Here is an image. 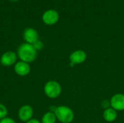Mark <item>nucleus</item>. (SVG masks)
<instances>
[{
	"instance_id": "nucleus-1",
	"label": "nucleus",
	"mask_w": 124,
	"mask_h": 123,
	"mask_svg": "<svg viewBox=\"0 0 124 123\" xmlns=\"http://www.w3.org/2000/svg\"><path fill=\"white\" fill-rule=\"evenodd\" d=\"M17 55L20 61L29 64L36 60L37 57V51L32 44L24 43L18 47Z\"/></svg>"
},
{
	"instance_id": "nucleus-2",
	"label": "nucleus",
	"mask_w": 124,
	"mask_h": 123,
	"mask_svg": "<svg viewBox=\"0 0 124 123\" xmlns=\"http://www.w3.org/2000/svg\"><path fill=\"white\" fill-rule=\"evenodd\" d=\"M51 112L54 113L57 120L61 123H71L74 120V112L69 107L60 105L54 107V109Z\"/></svg>"
},
{
	"instance_id": "nucleus-3",
	"label": "nucleus",
	"mask_w": 124,
	"mask_h": 123,
	"mask_svg": "<svg viewBox=\"0 0 124 123\" xmlns=\"http://www.w3.org/2000/svg\"><path fill=\"white\" fill-rule=\"evenodd\" d=\"M44 91L45 95L49 99H56L62 93L61 85L56 80H49L46 83Z\"/></svg>"
},
{
	"instance_id": "nucleus-4",
	"label": "nucleus",
	"mask_w": 124,
	"mask_h": 123,
	"mask_svg": "<svg viewBox=\"0 0 124 123\" xmlns=\"http://www.w3.org/2000/svg\"><path fill=\"white\" fill-rule=\"evenodd\" d=\"M87 58V54L86 51L81 49H78L73 51L69 56L70 65V66H74L76 65H81L84 63Z\"/></svg>"
},
{
	"instance_id": "nucleus-5",
	"label": "nucleus",
	"mask_w": 124,
	"mask_h": 123,
	"mask_svg": "<svg viewBox=\"0 0 124 123\" xmlns=\"http://www.w3.org/2000/svg\"><path fill=\"white\" fill-rule=\"evenodd\" d=\"M110 107L116 110L117 112H121L124 110V94L121 93L114 94L110 99Z\"/></svg>"
},
{
	"instance_id": "nucleus-6",
	"label": "nucleus",
	"mask_w": 124,
	"mask_h": 123,
	"mask_svg": "<svg viewBox=\"0 0 124 123\" xmlns=\"http://www.w3.org/2000/svg\"><path fill=\"white\" fill-rule=\"evenodd\" d=\"M59 18V13L54 9H49L46 11L42 15L43 22L48 25H52L56 24L58 22Z\"/></svg>"
},
{
	"instance_id": "nucleus-7",
	"label": "nucleus",
	"mask_w": 124,
	"mask_h": 123,
	"mask_svg": "<svg viewBox=\"0 0 124 123\" xmlns=\"http://www.w3.org/2000/svg\"><path fill=\"white\" fill-rule=\"evenodd\" d=\"M17 59V55L15 52L12 51H8L1 55L0 58V62L4 67H10L16 64Z\"/></svg>"
},
{
	"instance_id": "nucleus-8",
	"label": "nucleus",
	"mask_w": 124,
	"mask_h": 123,
	"mask_svg": "<svg viewBox=\"0 0 124 123\" xmlns=\"http://www.w3.org/2000/svg\"><path fill=\"white\" fill-rule=\"evenodd\" d=\"M33 115V109L30 105H23L18 111L19 119L23 122H28L31 120Z\"/></svg>"
},
{
	"instance_id": "nucleus-9",
	"label": "nucleus",
	"mask_w": 124,
	"mask_h": 123,
	"mask_svg": "<svg viewBox=\"0 0 124 123\" xmlns=\"http://www.w3.org/2000/svg\"><path fill=\"white\" fill-rule=\"evenodd\" d=\"M24 40L26 41V43H30V44H33L39 40V33L38 32L31 28H25V30L23 31V34Z\"/></svg>"
},
{
	"instance_id": "nucleus-10",
	"label": "nucleus",
	"mask_w": 124,
	"mask_h": 123,
	"mask_svg": "<svg viewBox=\"0 0 124 123\" xmlns=\"http://www.w3.org/2000/svg\"><path fill=\"white\" fill-rule=\"evenodd\" d=\"M14 70L17 75L20 76H26L31 72V67L28 63L20 61L16 62L14 66Z\"/></svg>"
},
{
	"instance_id": "nucleus-11",
	"label": "nucleus",
	"mask_w": 124,
	"mask_h": 123,
	"mask_svg": "<svg viewBox=\"0 0 124 123\" xmlns=\"http://www.w3.org/2000/svg\"><path fill=\"white\" fill-rule=\"evenodd\" d=\"M118 117V112L112 107L107 108L103 112V118L108 123H113Z\"/></svg>"
},
{
	"instance_id": "nucleus-12",
	"label": "nucleus",
	"mask_w": 124,
	"mask_h": 123,
	"mask_svg": "<svg viewBox=\"0 0 124 123\" xmlns=\"http://www.w3.org/2000/svg\"><path fill=\"white\" fill-rule=\"evenodd\" d=\"M57 117L53 112H46L41 119V123H56Z\"/></svg>"
},
{
	"instance_id": "nucleus-13",
	"label": "nucleus",
	"mask_w": 124,
	"mask_h": 123,
	"mask_svg": "<svg viewBox=\"0 0 124 123\" xmlns=\"http://www.w3.org/2000/svg\"><path fill=\"white\" fill-rule=\"evenodd\" d=\"M8 114L7 107L3 104L0 103V120H2L5 117H7Z\"/></svg>"
},
{
	"instance_id": "nucleus-14",
	"label": "nucleus",
	"mask_w": 124,
	"mask_h": 123,
	"mask_svg": "<svg viewBox=\"0 0 124 123\" xmlns=\"http://www.w3.org/2000/svg\"><path fill=\"white\" fill-rule=\"evenodd\" d=\"M33 47L35 48V49L36 51L41 50L44 48V43H43V42L41 41H39V40H38L36 43H34L33 44Z\"/></svg>"
},
{
	"instance_id": "nucleus-15",
	"label": "nucleus",
	"mask_w": 124,
	"mask_h": 123,
	"mask_svg": "<svg viewBox=\"0 0 124 123\" xmlns=\"http://www.w3.org/2000/svg\"><path fill=\"white\" fill-rule=\"evenodd\" d=\"M0 123H16L15 121L9 117H5L2 120H0Z\"/></svg>"
},
{
	"instance_id": "nucleus-16",
	"label": "nucleus",
	"mask_w": 124,
	"mask_h": 123,
	"mask_svg": "<svg viewBox=\"0 0 124 123\" xmlns=\"http://www.w3.org/2000/svg\"><path fill=\"white\" fill-rule=\"evenodd\" d=\"M25 123H41V122L36 119H31L30 120H28V122H26Z\"/></svg>"
},
{
	"instance_id": "nucleus-17",
	"label": "nucleus",
	"mask_w": 124,
	"mask_h": 123,
	"mask_svg": "<svg viewBox=\"0 0 124 123\" xmlns=\"http://www.w3.org/2000/svg\"><path fill=\"white\" fill-rule=\"evenodd\" d=\"M10 1H17V0H10Z\"/></svg>"
}]
</instances>
